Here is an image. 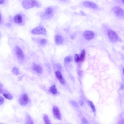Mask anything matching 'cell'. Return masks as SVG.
<instances>
[{"label":"cell","mask_w":124,"mask_h":124,"mask_svg":"<svg viewBox=\"0 0 124 124\" xmlns=\"http://www.w3.org/2000/svg\"><path fill=\"white\" fill-rule=\"evenodd\" d=\"M31 33L34 35H46L47 34V31L43 26H38L32 30Z\"/></svg>","instance_id":"cell-1"},{"label":"cell","mask_w":124,"mask_h":124,"mask_svg":"<svg viewBox=\"0 0 124 124\" xmlns=\"http://www.w3.org/2000/svg\"><path fill=\"white\" fill-rule=\"evenodd\" d=\"M54 10L51 7H48L45 11L41 15V17L43 19H48L52 18L54 15Z\"/></svg>","instance_id":"cell-2"},{"label":"cell","mask_w":124,"mask_h":124,"mask_svg":"<svg viewBox=\"0 0 124 124\" xmlns=\"http://www.w3.org/2000/svg\"><path fill=\"white\" fill-rule=\"evenodd\" d=\"M22 5L25 9L31 8L35 6H38V3L34 0H24L23 1Z\"/></svg>","instance_id":"cell-3"},{"label":"cell","mask_w":124,"mask_h":124,"mask_svg":"<svg viewBox=\"0 0 124 124\" xmlns=\"http://www.w3.org/2000/svg\"><path fill=\"white\" fill-rule=\"evenodd\" d=\"M108 36L110 40L113 43H116L119 40V36L117 33L111 30H108L107 31Z\"/></svg>","instance_id":"cell-4"},{"label":"cell","mask_w":124,"mask_h":124,"mask_svg":"<svg viewBox=\"0 0 124 124\" xmlns=\"http://www.w3.org/2000/svg\"><path fill=\"white\" fill-rule=\"evenodd\" d=\"M83 37L84 39L86 40H92L94 38L95 34L93 31H85L83 33Z\"/></svg>","instance_id":"cell-5"},{"label":"cell","mask_w":124,"mask_h":124,"mask_svg":"<svg viewBox=\"0 0 124 124\" xmlns=\"http://www.w3.org/2000/svg\"><path fill=\"white\" fill-rule=\"evenodd\" d=\"M55 74L57 79L60 84L63 86L65 85V81L62 72L60 70H56L55 71Z\"/></svg>","instance_id":"cell-6"},{"label":"cell","mask_w":124,"mask_h":124,"mask_svg":"<svg viewBox=\"0 0 124 124\" xmlns=\"http://www.w3.org/2000/svg\"><path fill=\"white\" fill-rule=\"evenodd\" d=\"M29 97L26 94H23L21 95L19 100L20 105L22 106H25L29 102Z\"/></svg>","instance_id":"cell-7"},{"label":"cell","mask_w":124,"mask_h":124,"mask_svg":"<svg viewBox=\"0 0 124 124\" xmlns=\"http://www.w3.org/2000/svg\"><path fill=\"white\" fill-rule=\"evenodd\" d=\"M15 52L16 55L18 59L23 61L25 59V54L23 51L19 46H17L15 48Z\"/></svg>","instance_id":"cell-8"},{"label":"cell","mask_w":124,"mask_h":124,"mask_svg":"<svg viewBox=\"0 0 124 124\" xmlns=\"http://www.w3.org/2000/svg\"><path fill=\"white\" fill-rule=\"evenodd\" d=\"M32 69L38 75L43 73V68L41 65L37 63H33L32 65Z\"/></svg>","instance_id":"cell-9"},{"label":"cell","mask_w":124,"mask_h":124,"mask_svg":"<svg viewBox=\"0 0 124 124\" xmlns=\"http://www.w3.org/2000/svg\"><path fill=\"white\" fill-rule=\"evenodd\" d=\"M54 41L56 45L60 46L62 45L65 42V39L63 36L60 34H57L54 37Z\"/></svg>","instance_id":"cell-10"},{"label":"cell","mask_w":124,"mask_h":124,"mask_svg":"<svg viewBox=\"0 0 124 124\" xmlns=\"http://www.w3.org/2000/svg\"><path fill=\"white\" fill-rule=\"evenodd\" d=\"M53 113L54 117L59 120L61 119V114L59 108L56 106H54L53 108Z\"/></svg>","instance_id":"cell-11"},{"label":"cell","mask_w":124,"mask_h":124,"mask_svg":"<svg viewBox=\"0 0 124 124\" xmlns=\"http://www.w3.org/2000/svg\"><path fill=\"white\" fill-rule=\"evenodd\" d=\"M114 12L116 16L118 17L124 16V11L123 9L118 7H115L113 8Z\"/></svg>","instance_id":"cell-12"},{"label":"cell","mask_w":124,"mask_h":124,"mask_svg":"<svg viewBox=\"0 0 124 124\" xmlns=\"http://www.w3.org/2000/svg\"><path fill=\"white\" fill-rule=\"evenodd\" d=\"M83 5L85 7L92 9H96L98 8L97 6L94 2L90 1H85L83 2Z\"/></svg>","instance_id":"cell-13"},{"label":"cell","mask_w":124,"mask_h":124,"mask_svg":"<svg viewBox=\"0 0 124 124\" xmlns=\"http://www.w3.org/2000/svg\"><path fill=\"white\" fill-rule=\"evenodd\" d=\"M36 41L39 46H44L48 44V41L47 39L43 38H35Z\"/></svg>","instance_id":"cell-14"},{"label":"cell","mask_w":124,"mask_h":124,"mask_svg":"<svg viewBox=\"0 0 124 124\" xmlns=\"http://www.w3.org/2000/svg\"><path fill=\"white\" fill-rule=\"evenodd\" d=\"M13 21L16 24H20L23 22L22 15L20 14L16 15L13 19Z\"/></svg>","instance_id":"cell-15"},{"label":"cell","mask_w":124,"mask_h":124,"mask_svg":"<svg viewBox=\"0 0 124 124\" xmlns=\"http://www.w3.org/2000/svg\"><path fill=\"white\" fill-rule=\"evenodd\" d=\"M49 92L53 95H56L58 93V90L55 84L52 85L49 89Z\"/></svg>","instance_id":"cell-16"},{"label":"cell","mask_w":124,"mask_h":124,"mask_svg":"<svg viewBox=\"0 0 124 124\" xmlns=\"http://www.w3.org/2000/svg\"><path fill=\"white\" fill-rule=\"evenodd\" d=\"M25 124H34L31 116L28 114H27L25 118Z\"/></svg>","instance_id":"cell-17"},{"label":"cell","mask_w":124,"mask_h":124,"mask_svg":"<svg viewBox=\"0 0 124 124\" xmlns=\"http://www.w3.org/2000/svg\"><path fill=\"white\" fill-rule=\"evenodd\" d=\"M86 51L85 50H83L81 51L79 55L80 60L81 62H83L85 60L86 57Z\"/></svg>","instance_id":"cell-18"},{"label":"cell","mask_w":124,"mask_h":124,"mask_svg":"<svg viewBox=\"0 0 124 124\" xmlns=\"http://www.w3.org/2000/svg\"><path fill=\"white\" fill-rule=\"evenodd\" d=\"M43 120L45 124H51L50 120L48 116L46 114H45L43 116Z\"/></svg>","instance_id":"cell-19"},{"label":"cell","mask_w":124,"mask_h":124,"mask_svg":"<svg viewBox=\"0 0 124 124\" xmlns=\"http://www.w3.org/2000/svg\"><path fill=\"white\" fill-rule=\"evenodd\" d=\"M73 59H72V57L71 56H68L66 57L64 59V62L66 63H70L72 61Z\"/></svg>","instance_id":"cell-20"},{"label":"cell","mask_w":124,"mask_h":124,"mask_svg":"<svg viewBox=\"0 0 124 124\" xmlns=\"http://www.w3.org/2000/svg\"><path fill=\"white\" fill-rule=\"evenodd\" d=\"M88 103H89V105L90 106L92 111L94 112V113H95V111H96V109H95V106L94 105L92 101H88Z\"/></svg>","instance_id":"cell-21"},{"label":"cell","mask_w":124,"mask_h":124,"mask_svg":"<svg viewBox=\"0 0 124 124\" xmlns=\"http://www.w3.org/2000/svg\"><path fill=\"white\" fill-rule=\"evenodd\" d=\"M3 96H4V97L6 99H8L9 100H11L13 99V96L9 93H4Z\"/></svg>","instance_id":"cell-22"},{"label":"cell","mask_w":124,"mask_h":124,"mask_svg":"<svg viewBox=\"0 0 124 124\" xmlns=\"http://www.w3.org/2000/svg\"><path fill=\"white\" fill-rule=\"evenodd\" d=\"M12 72L14 74L16 75H17L19 74V70L18 68L14 67L12 69Z\"/></svg>","instance_id":"cell-23"},{"label":"cell","mask_w":124,"mask_h":124,"mask_svg":"<svg viewBox=\"0 0 124 124\" xmlns=\"http://www.w3.org/2000/svg\"><path fill=\"white\" fill-rule=\"evenodd\" d=\"M74 59L75 62H76V63H77L79 62H80L79 56L78 54H76L74 55Z\"/></svg>","instance_id":"cell-24"},{"label":"cell","mask_w":124,"mask_h":124,"mask_svg":"<svg viewBox=\"0 0 124 124\" xmlns=\"http://www.w3.org/2000/svg\"><path fill=\"white\" fill-rule=\"evenodd\" d=\"M70 103L71 105L75 108H78V105L76 102L73 100H71Z\"/></svg>","instance_id":"cell-25"},{"label":"cell","mask_w":124,"mask_h":124,"mask_svg":"<svg viewBox=\"0 0 124 124\" xmlns=\"http://www.w3.org/2000/svg\"><path fill=\"white\" fill-rule=\"evenodd\" d=\"M81 122L82 124H89V122L88 120L85 118H83L81 119Z\"/></svg>","instance_id":"cell-26"},{"label":"cell","mask_w":124,"mask_h":124,"mask_svg":"<svg viewBox=\"0 0 124 124\" xmlns=\"http://www.w3.org/2000/svg\"><path fill=\"white\" fill-rule=\"evenodd\" d=\"M4 98L1 96H0V105H1L3 103Z\"/></svg>","instance_id":"cell-27"},{"label":"cell","mask_w":124,"mask_h":124,"mask_svg":"<svg viewBox=\"0 0 124 124\" xmlns=\"http://www.w3.org/2000/svg\"><path fill=\"white\" fill-rule=\"evenodd\" d=\"M118 124H124V118L121 119L119 122Z\"/></svg>","instance_id":"cell-28"},{"label":"cell","mask_w":124,"mask_h":124,"mask_svg":"<svg viewBox=\"0 0 124 124\" xmlns=\"http://www.w3.org/2000/svg\"><path fill=\"white\" fill-rule=\"evenodd\" d=\"M5 2V0H0V4H3Z\"/></svg>","instance_id":"cell-29"},{"label":"cell","mask_w":124,"mask_h":124,"mask_svg":"<svg viewBox=\"0 0 124 124\" xmlns=\"http://www.w3.org/2000/svg\"><path fill=\"white\" fill-rule=\"evenodd\" d=\"M1 22H2V18H1V15L0 13V24H1Z\"/></svg>","instance_id":"cell-30"},{"label":"cell","mask_w":124,"mask_h":124,"mask_svg":"<svg viewBox=\"0 0 124 124\" xmlns=\"http://www.w3.org/2000/svg\"><path fill=\"white\" fill-rule=\"evenodd\" d=\"M79 103H80V104L81 105H83V104H84V103H83V102H82V101H79Z\"/></svg>","instance_id":"cell-31"},{"label":"cell","mask_w":124,"mask_h":124,"mask_svg":"<svg viewBox=\"0 0 124 124\" xmlns=\"http://www.w3.org/2000/svg\"><path fill=\"white\" fill-rule=\"evenodd\" d=\"M1 90H2V88H1V87H0V93L1 92Z\"/></svg>","instance_id":"cell-32"},{"label":"cell","mask_w":124,"mask_h":124,"mask_svg":"<svg viewBox=\"0 0 124 124\" xmlns=\"http://www.w3.org/2000/svg\"><path fill=\"white\" fill-rule=\"evenodd\" d=\"M122 1V3H123L124 4V0H121Z\"/></svg>","instance_id":"cell-33"},{"label":"cell","mask_w":124,"mask_h":124,"mask_svg":"<svg viewBox=\"0 0 124 124\" xmlns=\"http://www.w3.org/2000/svg\"><path fill=\"white\" fill-rule=\"evenodd\" d=\"M123 72H124V68L123 69Z\"/></svg>","instance_id":"cell-34"},{"label":"cell","mask_w":124,"mask_h":124,"mask_svg":"<svg viewBox=\"0 0 124 124\" xmlns=\"http://www.w3.org/2000/svg\"><path fill=\"white\" fill-rule=\"evenodd\" d=\"M0 36H1V33H0Z\"/></svg>","instance_id":"cell-35"},{"label":"cell","mask_w":124,"mask_h":124,"mask_svg":"<svg viewBox=\"0 0 124 124\" xmlns=\"http://www.w3.org/2000/svg\"><path fill=\"white\" fill-rule=\"evenodd\" d=\"M0 124H1V123H0Z\"/></svg>","instance_id":"cell-36"}]
</instances>
